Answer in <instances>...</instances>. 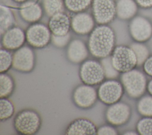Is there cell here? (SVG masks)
<instances>
[{
    "label": "cell",
    "instance_id": "6da1fadb",
    "mask_svg": "<svg viewBox=\"0 0 152 135\" xmlns=\"http://www.w3.org/2000/svg\"><path fill=\"white\" fill-rule=\"evenodd\" d=\"M116 34L109 24H98L89 34L87 46L90 54L95 58L110 56L116 46Z\"/></svg>",
    "mask_w": 152,
    "mask_h": 135
},
{
    "label": "cell",
    "instance_id": "7a4b0ae2",
    "mask_svg": "<svg viewBox=\"0 0 152 135\" xmlns=\"http://www.w3.org/2000/svg\"><path fill=\"white\" fill-rule=\"evenodd\" d=\"M42 125V118L36 109L26 108L18 111L13 120V126L20 135H33L38 133Z\"/></svg>",
    "mask_w": 152,
    "mask_h": 135
},
{
    "label": "cell",
    "instance_id": "3957f363",
    "mask_svg": "<svg viewBox=\"0 0 152 135\" xmlns=\"http://www.w3.org/2000/svg\"><path fill=\"white\" fill-rule=\"evenodd\" d=\"M120 81L125 92L130 98L139 99L144 95L147 90L146 77L142 71L136 68L121 73Z\"/></svg>",
    "mask_w": 152,
    "mask_h": 135
},
{
    "label": "cell",
    "instance_id": "277c9868",
    "mask_svg": "<svg viewBox=\"0 0 152 135\" xmlns=\"http://www.w3.org/2000/svg\"><path fill=\"white\" fill-rule=\"evenodd\" d=\"M110 57L113 67L121 74L137 67L136 55L130 46L124 45L116 46Z\"/></svg>",
    "mask_w": 152,
    "mask_h": 135
},
{
    "label": "cell",
    "instance_id": "5b68a950",
    "mask_svg": "<svg viewBox=\"0 0 152 135\" xmlns=\"http://www.w3.org/2000/svg\"><path fill=\"white\" fill-rule=\"evenodd\" d=\"M79 77L83 83L97 86L106 79L103 65L100 61L88 59L83 62L79 68Z\"/></svg>",
    "mask_w": 152,
    "mask_h": 135
},
{
    "label": "cell",
    "instance_id": "8992f818",
    "mask_svg": "<svg viewBox=\"0 0 152 135\" xmlns=\"http://www.w3.org/2000/svg\"><path fill=\"white\" fill-rule=\"evenodd\" d=\"M52 33L48 25L40 22L30 24L26 30V42L36 49H42L51 43Z\"/></svg>",
    "mask_w": 152,
    "mask_h": 135
},
{
    "label": "cell",
    "instance_id": "52a82bcc",
    "mask_svg": "<svg viewBox=\"0 0 152 135\" xmlns=\"http://www.w3.org/2000/svg\"><path fill=\"white\" fill-rule=\"evenodd\" d=\"M97 90L98 99L107 106L120 101L125 92L121 81L117 79H105Z\"/></svg>",
    "mask_w": 152,
    "mask_h": 135
},
{
    "label": "cell",
    "instance_id": "ba28073f",
    "mask_svg": "<svg viewBox=\"0 0 152 135\" xmlns=\"http://www.w3.org/2000/svg\"><path fill=\"white\" fill-rule=\"evenodd\" d=\"M36 64V55L32 47L23 45L13 53L12 68L22 73L32 72Z\"/></svg>",
    "mask_w": 152,
    "mask_h": 135
},
{
    "label": "cell",
    "instance_id": "9c48e42d",
    "mask_svg": "<svg viewBox=\"0 0 152 135\" xmlns=\"http://www.w3.org/2000/svg\"><path fill=\"white\" fill-rule=\"evenodd\" d=\"M92 15L97 24H109L116 17L115 0H93Z\"/></svg>",
    "mask_w": 152,
    "mask_h": 135
},
{
    "label": "cell",
    "instance_id": "30bf717a",
    "mask_svg": "<svg viewBox=\"0 0 152 135\" xmlns=\"http://www.w3.org/2000/svg\"><path fill=\"white\" fill-rule=\"evenodd\" d=\"M131 114L130 105L126 102L119 101L108 105L104 112V118L108 124L115 127H119L129 121Z\"/></svg>",
    "mask_w": 152,
    "mask_h": 135
},
{
    "label": "cell",
    "instance_id": "8fae6325",
    "mask_svg": "<svg viewBox=\"0 0 152 135\" xmlns=\"http://www.w3.org/2000/svg\"><path fill=\"white\" fill-rule=\"evenodd\" d=\"M97 99V90L94 87L84 83L75 87L72 93L74 104L82 109L91 108L95 105Z\"/></svg>",
    "mask_w": 152,
    "mask_h": 135
},
{
    "label": "cell",
    "instance_id": "7c38bea8",
    "mask_svg": "<svg viewBox=\"0 0 152 135\" xmlns=\"http://www.w3.org/2000/svg\"><path fill=\"white\" fill-rule=\"evenodd\" d=\"M128 29L131 38L137 42H145L152 36V24L142 16H135L132 18Z\"/></svg>",
    "mask_w": 152,
    "mask_h": 135
},
{
    "label": "cell",
    "instance_id": "4fadbf2b",
    "mask_svg": "<svg viewBox=\"0 0 152 135\" xmlns=\"http://www.w3.org/2000/svg\"><path fill=\"white\" fill-rule=\"evenodd\" d=\"M1 36V47L11 51L19 49L26 42V31L17 26L9 29Z\"/></svg>",
    "mask_w": 152,
    "mask_h": 135
},
{
    "label": "cell",
    "instance_id": "5bb4252c",
    "mask_svg": "<svg viewBox=\"0 0 152 135\" xmlns=\"http://www.w3.org/2000/svg\"><path fill=\"white\" fill-rule=\"evenodd\" d=\"M87 44L80 39H72L66 48V56L72 64H81L89 55Z\"/></svg>",
    "mask_w": 152,
    "mask_h": 135
},
{
    "label": "cell",
    "instance_id": "9a60e30c",
    "mask_svg": "<svg viewBox=\"0 0 152 135\" xmlns=\"http://www.w3.org/2000/svg\"><path fill=\"white\" fill-rule=\"evenodd\" d=\"M96 21L90 14L84 11L75 14L71 17V29L77 34H89L96 27Z\"/></svg>",
    "mask_w": 152,
    "mask_h": 135
},
{
    "label": "cell",
    "instance_id": "2e32d148",
    "mask_svg": "<svg viewBox=\"0 0 152 135\" xmlns=\"http://www.w3.org/2000/svg\"><path fill=\"white\" fill-rule=\"evenodd\" d=\"M97 128L91 120L79 117L69 123L65 128V134L67 135H96Z\"/></svg>",
    "mask_w": 152,
    "mask_h": 135
},
{
    "label": "cell",
    "instance_id": "e0dca14e",
    "mask_svg": "<svg viewBox=\"0 0 152 135\" xmlns=\"http://www.w3.org/2000/svg\"><path fill=\"white\" fill-rule=\"evenodd\" d=\"M18 8L21 18L29 24L39 22L45 12L42 5L36 0H30L20 5Z\"/></svg>",
    "mask_w": 152,
    "mask_h": 135
},
{
    "label": "cell",
    "instance_id": "ac0fdd59",
    "mask_svg": "<svg viewBox=\"0 0 152 135\" xmlns=\"http://www.w3.org/2000/svg\"><path fill=\"white\" fill-rule=\"evenodd\" d=\"M48 26L52 34L58 36L65 35L71 29V18L64 12H58L49 17Z\"/></svg>",
    "mask_w": 152,
    "mask_h": 135
},
{
    "label": "cell",
    "instance_id": "d6986e66",
    "mask_svg": "<svg viewBox=\"0 0 152 135\" xmlns=\"http://www.w3.org/2000/svg\"><path fill=\"white\" fill-rule=\"evenodd\" d=\"M138 6L135 0H117L116 17L121 20H131L138 11Z\"/></svg>",
    "mask_w": 152,
    "mask_h": 135
},
{
    "label": "cell",
    "instance_id": "ffe728a7",
    "mask_svg": "<svg viewBox=\"0 0 152 135\" xmlns=\"http://www.w3.org/2000/svg\"><path fill=\"white\" fill-rule=\"evenodd\" d=\"M16 18L11 8L4 4L0 5V33L2 34L9 29L15 26Z\"/></svg>",
    "mask_w": 152,
    "mask_h": 135
},
{
    "label": "cell",
    "instance_id": "44dd1931",
    "mask_svg": "<svg viewBox=\"0 0 152 135\" xmlns=\"http://www.w3.org/2000/svg\"><path fill=\"white\" fill-rule=\"evenodd\" d=\"M15 89V81L8 73H0V98H9Z\"/></svg>",
    "mask_w": 152,
    "mask_h": 135
},
{
    "label": "cell",
    "instance_id": "7402d4cb",
    "mask_svg": "<svg viewBox=\"0 0 152 135\" xmlns=\"http://www.w3.org/2000/svg\"><path fill=\"white\" fill-rule=\"evenodd\" d=\"M93 0H64L65 8L73 13L86 11L91 7Z\"/></svg>",
    "mask_w": 152,
    "mask_h": 135
},
{
    "label": "cell",
    "instance_id": "603a6c76",
    "mask_svg": "<svg viewBox=\"0 0 152 135\" xmlns=\"http://www.w3.org/2000/svg\"><path fill=\"white\" fill-rule=\"evenodd\" d=\"M42 5L45 13L49 17L64 11L65 8L64 0H42Z\"/></svg>",
    "mask_w": 152,
    "mask_h": 135
},
{
    "label": "cell",
    "instance_id": "cb8c5ba5",
    "mask_svg": "<svg viewBox=\"0 0 152 135\" xmlns=\"http://www.w3.org/2000/svg\"><path fill=\"white\" fill-rule=\"evenodd\" d=\"M15 111V106L9 98H0V120L1 122L12 118Z\"/></svg>",
    "mask_w": 152,
    "mask_h": 135
},
{
    "label": "cell",
    "instance_id": "d4e9b609",
    "mask_svg": "<svg viewBox=\"0 0 152 135\" xmlns=\"http://www.w3.org/2000/svg\"><path fill=\"white\" fill-rule=\"evenodd\" d=\"M134 51L137 59V66H142L144 62L150 56V51L143 43L135 42L129 45Z\"/></svg>",
    "mask_w": 152,
    "mask_h": 135
},
{
    "label": "cell",
    "instance_id": "484cf974",
    "mask_svg": "<svg viewBox=\"0 0 152 135\" xmlns=\"http://www.w3.org/2000/svg\"><path fill=\"white\" fill-rule=\"evenodd\" d=\"M137 109L142 117H152V95L142 96L139 98Z\"/></svg>",
    "mask_w": 152,
    "mask_h": 135
},
{
    "label": "cell",
    "instance_id": "4316f807",
    "mask_svg": "<svg viewBox=\"0 0 152 135\" xmlns=\"http://www.w3.org/2000/svg\"><path fill=\"white\" fill-rule=\"evenodd\" d=\"M13 54L11 51L1 47L0 49V73H7L12 68Z\"/></svg>",
    "mask_w": 152,
    "mask_h": 135
},
{
    "label": "cell",
    "instance_id": "83f0119b",
    "mask_svg": "<svg viewBox=\"0 0 152 135\" xmlns=\"http://www.w3.org/2000/svg\"><path fill=\"white\" fill-rule=\"evenodd\" d=\"M100 62L103 65L106 79H118L120 76V73L113 67L110 55L100 59Z\"/></svg>",
    "mask_w": 152,
    "mask_h": 135
},
{
    "label": "cell",
    "instance_id": "f1b7e54d",
    "mask_svg": "<svg viewBox=\"0 0 152 135\" xmlns=\"http://www.w3.org/2000/svg\"><path fill=\"white\" fill-rule=\"evenodd\" d=\"M138 134L152 135V117H143L136 124Z\"/></svg>",
    "mask_w": 152,
    "mask_h": 135
},
{
    "label": "cell",
    "instance_id": "f546056e",
    "mask_svg": "<svg viewBox=\"0 0 152 135\" xmlns=\"http://www.w3.org/2000/svg\"><path fill=\"white\" fill-rule=\"evenodd\" d=\"M71 40V34L70 32L63 36L55 35L52 34L51 38V43L55 48L62 49L66 48Z\"/></svg>",
    "mask_w": 152,
    "mask_h": 135
},
{
    "label": "cell",
    "instance_id": "4dcf8cb0",
    "mask_svg": "<svg viewBox=\"0 0 152 135\" xmlns=\"http://www.w3.org/2000/svg\"><path fill=\"white\" fill-rule=\"evenodd\" d=\"M118 131L111 124H104L97 128V135H118Z\"/></svg>",
    "mask_w": 152,
    "mask_h": 135
},
{
    "label": "cell",
    "instance_id": "1f68e13d",
    "mask_svg": "<svg viewBox=\"0 0 152 135\" xmlns=\"http://www.w3.org/2000/svg\"><path fill=\"white\" fill-rule=\"evenodd\" d=\"M144 72L152 77V55H150L142 65Z\"/></svg>",
    "mask_w": 152,
    "mask_h": 135
},
{
    "label": "cell",
    "instance_id": "d6a6232c",
    "mask_svg": "<svg viewBox=\"0 0 152 135\" xmlns=\"http://www.w3.org/2000/svg\"><path fill=\"white\" fill-rule=\"evenodd\" d=\"M137 5L144 8L152 7V0H135Z\"/></svg>",
    "mask_w": 152,
    "mask_h": 135
},
{
    "label": "cell",
    "instance_id": "836d02e7",
    "mask_svg": "<svg viewBox=\"0 0 152 135\" xmlns=\"http://www.w3.org/2000/svg\"><path fill=\"white\" fill-rule=\"evenodd\" d=\"M147 90L149 93L150 95H152V79H151L148 83H147Z\"/></svg>",
    "mask_w": 152,
    "mask_h": 135
},
{
    "label": "cell",
    "instance_id": "e575fe53",
    "mask_svg": "<svg viewBox=\"0 0 152 135\" xmlns=\"http://www.w3.org/2000/svg\"><path fill=\"white\" fill-rule=\"evenodd\" d=\"M12 2H14L15 4H18V7H19L22 4L26 3V2L30 1V0H11Z\"/></svg>",
    "mask_w": 152,
    "mask_h": 135
},
{
    "label": "cell",
    "instance_id": "d590c367",
    "mask_svg": "<svg viewBox=\"0 0 152 135\" xmlns=\"http://www.w3.org/2000/svg\"><path fill=\"white\" fill-rule=\"evenodd\" d=\"M124 134L125 135H128V134H131V135H137L138 134V132L137 131H133V130H128V131H125L124 133Z\"/></svg>",
    "mask_w": 152,
    "mask_h": 135
}]
</instances>
